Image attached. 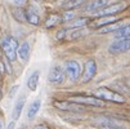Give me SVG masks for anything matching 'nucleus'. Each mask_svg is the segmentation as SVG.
<instances>
[{"label":"nucleus","mask_w":130,"mask_h":129,"mask_svg":"<svg viewBox=\"0 0 130 129\" xmlns=\"http://www.w3.org/2000/svg\"><path fill=\"white\" fill-rule=\"evenodd\" d=\"M34 129H49L48 126H45V125H36Z\"/></svg>","instance_id":"c756f323"},{"label":"nucleus","mask_w":130,"mask_h":129,"mask_svg":"<svg viewBox=\"0 0 130 129\" xmlns=\"http://www.w3.org/2000/svg\"><path fill=\"white\" fill-rule=\"evenodd\" d=\"M63 70H64V74L67 75V78L70 79L71 83H76L80 79V76H81V66L75 60L66 61Z\"/></svg>","instance_id":"7ed1b4c3"},{"label":"nucleus","mask_w":130,"mask_h":129,"mask_svg":"<svg viewBox=\"0 0 130 129\" xmlns=\"http://www.w3.org/2000/svg\"><path fill=\"white\" fill-rule=\"evenodd\" d=\"M66 35H67V28H61V30H58V32H57V35H55V39L57 40H62V39H64L66 38Z\"/></svg>","instance_id":"a878e982"},{"label":"nucleus","mask_w":130,"mask_h":129,"mask_svg":"<svg viewBox=\"0 0 130 129\" xmlns=\"http://www.w3.org/2000/svg\"><path fill=\"white\" fill-rule=\"evenodd\" d=\"M83 4H85V0H66L62 7L66 10H73V9L81 7Z\"/></svg>","instance_id":"aec40b11"},{"label":"nucleus","mask_w":130,"mask_h":129,"mask_svg":"<svg viewBox=\"0 0 130 129\" xmlns=\"http://www.w3.org/2000/svg\"><path fill=\"white\" fill-rule=\"evenodd\" d=\"M115 38L116 39H130V23L122 26L120 30L115 32Z\"/></svg>","instance_id":"412c9836"},{"label":"nucleus","mask_w":130,"mask_h":129,"mask_svg":"<svg viewBox=\"0 0 130 129\" xmlns=\"http://www.w3.org/2000/svg\"><path fill=\"white\" fill-rule=\"evenodd\" d=\"M17 89H18V87H17V85H15V87H13V88L10 89V92H9V97H13V94H15Z\"/></svg>","instance_id":"cd10ccee"},{"label":"nucleus","mask_w":130,"mask_h":129,"mask_svg":"<svg viewBox=\"0 0 130 129\" xmlns=\"http://www.w3.org/2000/svg\"><path fill=\"white\" fill-rule=\"evenodd\" d=\"M76 18V14L75 12H72V10H66V13L62 16V21L63 22H70L72 20H75Z\"/></svg>","instance_id":"393cba45"},{"label":"nucleus","mask_w":130,"mask_h":129,"mask_svg":"<svg viewBox=\"0 0 130 129\" xmlns=\"http://www.w3.org/2000/svg\"><path fill=\"white\" fill-rule=\"evenodd\" d=\"M0 78H2V74H0Z\"/></svg>","instance_id":"2f4dec72"},{"label":"nucleus","mask_w":130,"mask_h":129,"mask_svg":"<svg viewBox=\"0 0 130 129\" xmlns=\"http://www.w3.org/2000/svg\"><path fill=\"white\" fill-rule=\"evenodd\" d=\"M40 107H41V101H40V99H35V101L30 105V107H28V110H27V118H28L30 120L34 119L36 115H38Z\"/></svg>","instance_id":"6ab92c4d"},{"label":"nucleus","mask_w":130,"mask_h":129,"mask_svg":"<svg viewBox=\"0 0 130 129\" xmlns=\"http://www.w3.org/2000/svg\"><path fill=\"white\" fill-rule=\"evenodd\" d=\"M30 54H31V45L28 41H23L22 44H20L17 50V57L20 58L22 62H27L30 60Z\"/></svg>","instance_id":"4468645a"},{"label":"nucleus","mask_w":130,"mask_h":129,"mask_svg":"<svg viewBox=\"0 0 130 129\" xmlns=\"http://www.w3.org/2000/svg\"><path fill=\"white\" fill-rule=\"evenodd\" d=\"M130 50V39H116L108 47V52L113 56L122 54Z\"/></svg>","instance_id":"0eeeda50"},{"label":"nucleus","mask_w":130,"mask_h":129,"mask_svg":"<svg viewBox=\"0 0 130 129\" xmlns=\"http://www.w3.org/2000/svg\"><path fill=\"white\" fill-rule=\"evenodd\" d=\"M20 47V43L13 36H5L2 41V49L5 54V58L9 62H14L18 57H17V50Z\"/></svg>","instance_id":"f03ea898"},{"label":"nucleus","mask_w":130,"mask_h":129,"mask_svg":"<svg viewBox=\"0 0 130 129\" xmlns=\"http://www.w3.org/2000/svg\"><path fill=\"white\" fill-rule=\"evenodd\" d=\"M13 16H14L15 20H18L20 22H25V21H26V16H25V9H23V8L17 7V8L13 10Z\"/></svg>","instance_id":"5701e85b"},{"label":"nucleus","mask_w":130,"mask_h":129,"mask_svg":"<svg viewBox=\"0 0 130 129\" xmlns=\"http://www.w3.org/2000/svg\"><path fill=\"white\" fill-rule=\"evenodd\" d=\"M94 97L102 99L103 102L107 101V102H113V103H125L126 99L122 94L117 93V92L109 89L107 87H99L94 90Z\"/></svg>","instance_id":"f257e3e1"},{"label":"nucleus","mask_w":130,"mask_h":129,"mask_svg":"<svg viewBox=\"0 0 130 129\" xmlns=\"http://www.w3.org/2000/svg\"><path fill=\"white\" fill-rule=\"evenodd\" d=\"M61 23H63L61 14H57V13L49 14L46 21H45V28H52V27H55V26H58Z\"/></svg>","instance_id":"f3484780"},{"label":"nucleus","mask_w":130,"mask_h":129,"mask_svg":"<svg viewBox=\"0 0 130 129\" xmlns=\"http://www.w3.org/2000/svg\"><path fill=\"white\" fill-rule=\"evenodd\" d=\"M121 27H122V22H121V21H119V22L111 23V25H108V26H106V27L101 28V30H99V32H101V34H109V32H116V31H117V30H120Z\"/></svg>","instance_id":"4be33fe9"},{"label":"nucleus","mask_w":130,"mask_h":129,"mask_svg":"<svg viewBox=\"0 0 130 129\" xmlns=\"http://www.w3.org/2000/svg\"><path fill=\"white\" fill-rule=\"evenodd\" d=\"M14 4L17 5V7H20V8H22L25 4H26V0H14Z\"/></svg>","instance_id":"bb28decb"},{"label":"nucleus","mask_w":130,"mask_h":129,"mask_svg":"<svg viewBox=\"0 0 130 129\" xmlns=\"http://www.w3.org/2000/svg\"><path fill=\"white\" fill-rule=\"evenodd\" d=\"M14 128H15V121H10L7 129H14Z\"/></svg>","instance_id":"c85d7f7f"},{"label":"nucleus","mask_w":130,"mask_h":129,"mask_svg":"<svg viewBox=\"0 0 130 129\" xmlns=\"http://www.w3.org/2000/svg\"><path fill=\"white\" fill-rule=\"evenodd\" d=\"M95 121L103 128V129H125L117 120L112 118H97Z\"/></svg>","instance_id":"9b49d317"},{"label":"nucleus","mask_w":130,"mask_h":129,"mask_svg":"<svg viewBox=\"0 0 130 129\" xmlns=\"http://www.w3.org/2000/svg\"><path fill=\"white\" fill-rule=\"evenodd\" d=\"M68 101L75 102L81 106H93V107H104V102L94 96H72L68 98Z\"/></svg>","instance_id":"20e7f679"},{"label":"nucleus","mask_w":130,"mask_h":129,"mask_svg":"<svg viewBox=\"0 0 130 129\" xmlns=\"http://www.w3.org/2000/svg\"><path fill=\"white\" fill-rule=\"evenodd\" d=\"M64 78H66V74H64V70L63 67L55 65V66H52V68L49 70V74H48V81L53 85H59L64 81Z\"/></svg>","instance_id":"6e6552de"},{"label":"nucleus","mask_w":130,"mask_h":129,"mask_svg":"<svg viewBox=\"0 0 130 129\" xmlns=\"http://www.w3.org/2000/svg\"><path fill=\"white\" fill-rule=\"evenodd\" d=\"M90 129H93V128H90Z\"/></svg>","instance_id":"72a5a7b5"},{"label":"nucleus","mask_w":130,"mask_h":129,"mask_svg":"<svg viewBox=\"0 0 130 129\" xmlns=\"http://www.w3.org/2000/svg\"><path fill=\"white\" fill-rule=\"evenodd\" d=\"M121 21L120 18L115 17V16H108V17H95L94 20H91L89 26L90 28H94V30H101L111 23H115V22H119Z\"/></svg>","instance_id":"9d476101"},{"label":"nucleus","mask_w":130,"mask_h":129,"mask_svg":"<svg viewBox=\"0 0 130 129\" xmlns=\"http://www.w3.org/2000/svg\"><path fill=\"white\" fill-rule=\"evenodd\" d=\"M126 8V3L125 2H117L113 4H108L106 5L103 9L95 12V17H108V16H113L117 14L120 12H122Z\"/></svg>","instance_id":"39448f33"},{"label":"nucleus","mask_w":130,"mask_h":129,"mask_svg":"<svg viewBox=\"0 0 130 129\" xmlns=\"http://www.w3.org/2000/svg\"><path fill=\"white\" fill-rule=\"evenodd\" d=\"M53 106L55 108L61 110V111H68V112H83L85 107L81 105H77L75 102H71V101H54Z\"/></svg>","instance_id":"1a4fd4ad"},{"label":"nucleus","mask_w":130,"mask_h":129,"mask_svg":"<svg viewBox=\"0 0 130 129\" xmlns=\"http://www.w3.org/2000/svg\"><path fill=\"white\" fill-rule=\"evenodd\" d=\"M106 5H108V0H91L90 3H88L84 7V10L86 12H98L101 9H103Z\"/></svg>","instance_id":"2eb2a0df"},{"label":"nucleus","mask_w":130,"mask_h":129,"mask_svg":"<svg viewBox=\"0 0 130 129\" xmlns=\"http://www.w3.org/2000/svg\"><path fill=\"white\" fill-rule=\"evenodd\" d=\"M95 75H97V62L94 60H88L85 62L83 72H81V81L84 84H86L90 80L94 79Z\"/></svg>","instance_id":"423d86ee"},{"label":"nucleus","mask_w":130,"mask_h":129,"mask_svg":"<svg viewBox=\"0 0 130 129\" xmlns=\"http://www.w3.org/2000/svg\"><path fill=\"white\" fill-rule=\"evenodd\" d=\"M25 103H26V96L22 94L18 97V99L15 101L14 103V107H13V112H12V118H13V121L18 120L23 111V107H25Z\"/></svg>","instance_id":"ddd939ff"},{"label":"nucleus","mask_w":130,"mask_h":129,"mask_svg":"<svg viewBox=\"0 0 130 129\" xmlns=\"http://www.w3.org/2000/svg\"><path fill=\"white\" fill-rule=\"evenodd\" d=\"M86 35V31L84 28H77V30H72L70 32V36H68V39L70 40H75V39H79L81 38V36Z\"/></svg>","instance_id":"b1692460"},{"label":"nucleus","mask_w":130,"mask_h":129,"mask_svg":"<svg viewBox=\"0 0 130 129\" xmlns=\"http://www.w3.org/2000/svg\"><path fill=\"white\" fill-rule=\"evenodd\" d=\"M90 18L88 17H76L75 20H72L70 22H67L64 28H71V30H77V28H84L86 25L90 23Z\"/></svg>","instance_id":"f8f14e48"},{"label":"nucleus","mask_w":130,"mask_h":129,"mask_svg":"<svg viewBox=\"0 0 130 129\" xmlns=\"http://www.w3.org/2000/svg\"><path fill=\"white\" fill-rule=\"evenodd\" d=\"M3 128V124H2V121H0V129H2Z\"/></svg>","instance_id":"7c9ffc66"},{"label":"nucleus","mask_w":130,"mask_h":129,"mask_svg":"<svg viewBox=\"0 0 130 129\" xmlns=\"http://www.w3.org/2000/svg\"><path fill=\"white\" fill-rule=\"evenodd\" d=\"M35 2H38V0H35Z\"/></svg>","instance_id":"473e14b6"},{"label":"nucleus","mask_w":130,"mask_h":129,"mask_svg":"<svg viewBox=\"0 0 130 129\" xmlns=\"http://www.w3.org/2000/svg\"><path fill=\"white\" fill-rule=\"evenodd\" d=\"M39 79H40V71H39V70L34 71L31 75H30V78H28V80H27V87H28V89H30L31 92H35L36 89H38Z\"/></svg>","instance_id":"a211bd4d"},{"label":"nucleus","mask_w":130,"mask_h":129,"mask_svg":"<svg viewBox=\"0 0 130 129\" xmlns=\"http://www.w3.org/2000/svg\"><path fill=\"white\" fill-rule=\"evenodd\" d=\"M25 16H26V21L34 26H38L40 25V17L39 14L35 12V9L32 7H28L25 9Z\"/></svg>","instance_id":"dca6fc26"}]
</instances>
